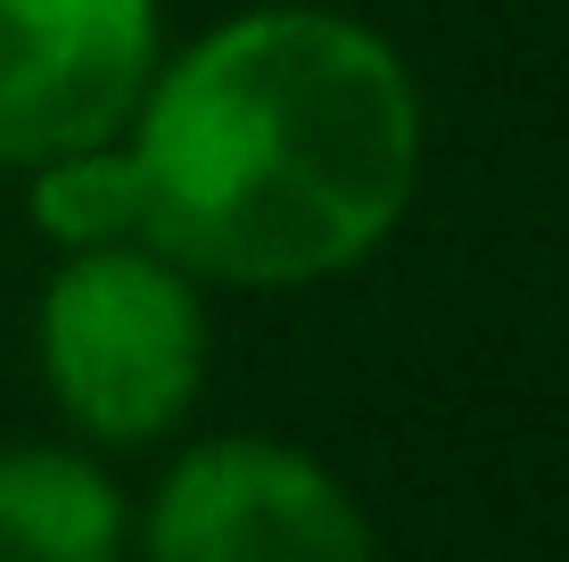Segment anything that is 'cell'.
<instances>
[{
    "label": "cell",
    "instance_id": "obj_1",
    "mask_svg": "<svg viewBox=\"0 0 569 562\" xmlns=\"http://www.w3.org/2000/svg\"><path fill=\"white\" fill-rule=\"evenodd\" d=\"M141 240L231 289H306L363 265L421 183V91L339 9H240L157 83L124 132Z\"/></svg>",
    "mask_w": 569,
    "mask_h": 562
},
{
    "label": "cell",
    "instance_id": "obj_2",
    "mask_svg": "<svg viewBox=\"0 0 569 562\" xmlns=\"http://www.w3.org/2000/svg\"><path fill=\"white\" fill-rule=\"evenodd\" d=\"M50 405L100 447H149L207 390V306L199 274L149 240L58 257L33 315Z\"/></svg>",
    "mask_w": 569,
    "mask_h": 562
},
{
    "label": "cell",
    "instance_id": "obj_3",
    "mask_svg": "<svg viewBox=\"0 0 569 562\" xmlns=\"http://www.w3.org/2000/svg\"><path fill=\"white\" fill-rule=\"evenodd\" d=\"M149 562H380L371 513L322 455L289 438H199L141 513Z\"/></svg>",
    "mask_w": 569,
    "mask_h": 562
},
{
    "label": "cell",
    "instance_id": "obj_4",
    "mask_svg": "<svg viewBox=\"0 0 569 562\" xmlns=\"http://www.w3.org/2000/svg\"><path fill=\"white\" fill-rule=\"evenodd\" d=\"M157 0H0V166L124 141L157 83Z\"/></svg>",
    "mask_w": 569,
    "mask_h": 562
},
{
    "label": "cell",
    "instance_id": "obj_5",
    "mask_svg": "<svg viewBox=\"0 0 569 562\" xmlns=\"http://www.w3.org/2000/svg\"><path fill=\"white\" fill-rule=\"evenodd\" d=\"M132 505L74 447H0V562H124Z\"/></svg>",
    "mask_w": 569,
    "mask_h": 562
},
{
    "label": "cell",
    "instance_id": "obj_6",
    "mask_svg": "<svg viewBox=\"0 0 569 562\" xmlns=\"http://www.w3.org/2000/svg\"><path fill=\"white\" fill-rule=\"evenodd\" d=\"M26 216H33V231H42L58 257H74V248L141 240V166H132L124 141L67 149V158L33 166Z\"/></svg>",
    "mask_w": 569,
    "mask_h": 562
}]
</instances>
